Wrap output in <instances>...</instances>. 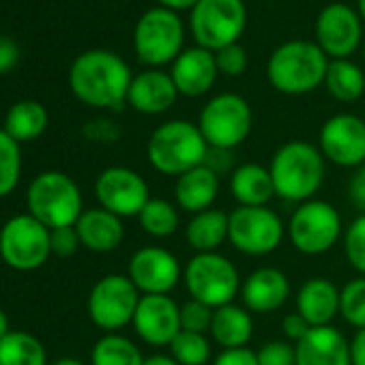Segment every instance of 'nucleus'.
Masks as SVG:
<instances>
[{
    "label": "nucleus",
    "instance_id": "nucleus-1",
    "mask_svg": "<svg viewBox=\"0 0 365 365\" xmlns=\"http://www.w3.org/2000/svg\"><path fill=\"white\" fill-rule=\"evenodd\" d=\"M131 80L133 76L127 63L108 50H88L69 69V86L76 99L99 110L123 108Z\"/></svg>",
    "mask_w": 365,
    "mask_h": 365
},
{
    "label": "nucleus",
    "instance_id": "nucleus-2",
    "mask_svg": "<svg viewBox=\"0 0 365 365\" xmlns=\"http://www.w3.org/2000/svg\"><path fill=\"white\" fill-rule=\"evenodd\" d=\"M269 172L275 196L301 205L320 192L327 176V159L318 146L305 140H290L273 153Z\"/></svg>",
    "mask_w": 365,
    "mask_h": 365
},
{
    "label": "nucleus",
    "instance_id": "nucleus-3",
    "mask_svg": "<svg viewBox=\"0 0 365 365\" xmlns=\"http://www.w3.org/2000/svg\"><path fill=\"white\" fill-rule=\"evenodd\" d=\"M209 144L198 125L174 118L161 123L146 142V157L153 170L163 176H180L205 163Z\"/></svg>",
    "mask_w": 365,
    "mask_h": 365
},
{
    "label": "nucleus",
    "instance_id": "nucleus-4",
    "mask_svg": "<svg viewBox=\"0 0 365 365\" xmlns=\"http://www.w3.org/2000/svg\"><path fill=\"white\" fill-rule=\"evenodd\" d=\"M329 58L316 41L294 39L282 43L267 63L269 84L282 95H307L324 84Z\"/></svg>",
    "mask_w": 365,
    "mask_h": 365
},
{
    "label": "nucleus",
    "instance_id": "nucleus-5",
    "mask_svg": "<svg viewBox=\"0 0 365 365\" xmlns=\"http://www.w3.org/2000/svg\"><path fill=\"white\" fill-rule=\"evenodd\" d=\"M29 213L50 230L76 226L84 213V200L78 182L58 170L37 174L26 192Z\"/></svg>",
    "mask_w": 365,
    "mask_h": 365
},
{
    "label": "nucleus",
    "instance_id": "nucleus-6",
    "mask_svg": "<svg viewBox=\"0 0 365 365\" xmlns=\"http://www.w3.org/2000/svg\"><path fill=\"white\" fill-rule=\"evenodd\" d=\"M182 284H185L190 299H196L213 309L235 303L241 294L243 279L237 264L220 252L196 254L182 269Z\"/></svg>",
    "mask_w": 365,
    "mask_h": 365
},
{
    "label": "nucleus",
    "instance_id": "nucleus-7",
    "mask_svg": "<svg viewBox=\"0 0 365 365\" xmlns=\"http://www.w3.org/2000/svg\"><path fill=\"white\" fill-rule=\"evenodd\" d=\"M286 237L303 256H322L344 237L339 211L327 202L312 198L301 202L286 224Z\"/></svg>",
    "mask_w": 365,
    "mask_h": 365
},
{
    "label": "nucleus",
    "instance_id": "nucleus-8",
    "mask_svg": "<svg viewBox=\"0 0 365 365\" xmlns=\"http://www.w3.org/2000/svg\"><path fill=\"white\" fill-rule=\"evenodd\" d=\"M185 46V29L176 11L155 7L135 24L133 50L140 63L150 69L172 65Z\"/></svg>",
    "mask_w": 365,
    "mask_h": 365
},
{
    "label": "nucleus",
    "instance_id": "nucleus-9",
    "mask_svg": "<svg viewBox=\"0 0 365 365\" xmlns=\"http://www.w3.org/2000/svg\"><path fill=\"white\" fill-rule=\"evenodd\" d=\"M247 24L243 0H198L190 11V26L198 48L220 52L239 43Z\"/></svg>",
    "mask_w": 365,
    "mask_h": 365
},
{
    "label": "nucleus",
    "instance_id": "nucleus-10",
    "mask_svg": "<svg viewBox=\"0 0 365 365\" xmlns=\"http://www.w3.org/2000/svg\"><path fill=\"white\" fill-rule=\"evenodd\" d=\"M254 125V114L247 103L237 93H222L209 99L202 108L198 127L211 148L235 150L241 146Z\"/></svg>",
    "mask_w": 365,
    "mask_h": 365
},
{
    "label": "nucleus",
    "instance_id": "nucleus-11",
    "mask_svg": "<svg viewBox=\"0 0 365 365\" xmlns=\"http://www.w3.org/2000/svg\"><path fill=\"white\" fill-rule=\"evenodd\" d=\"M52 256L50 228L31 213L16 215L0 228V258L16 271H37Z\"/></svg>",
    "mask_w": 365,
    "mask_h": 365
},
{
    "label": "nucleus",
    "instance_id": "nucleus-12",
    "mask_svg": "<svg viewBox=\"0 0 365 365\" xmlns=\"http://www.w3.org/2000/svg\"><path fill=\"white\" fill-rule=\"evenodd\" d=\"M142 294L127 275L110 273L103 275L91 288L86 309L88 318L103 333H118L123 327L133 322Z\"/></svg>",
    "mask_w": 365,
    "mask_h": 365
},
{
    "label": "nucleus",
    "instance_id": "nucleus-13",
    "mask_svg": "<svg viewBox=\"0 0 365 365\" xmlns=\"http://www.w3.org/2000/svg\"><path fill=\"white\" fill-rule=\"evenodd\" d=\"M286 237V224L269 207H237L228 213V243L245 256H269Z\"/></svg>",
    "mask_w": 365,
    "mask_h": 365
},
{
    "label": "nucleus",
    "instance_id": "nucleus-14",
    "mask_svg": "<svg viewBox=\"0 0 365 365\" xmlns=\"http://www.w3.org/2000/svg\"><path fill=\"white\" fill-rule=\"evenodd\" d=\"M95 196L101 209L116 217H138L150 200L148 182L142 174L125 165H110L101 170L95 180Z\"/></svg>",
    "mask_w": 365,
    "mask_h": 365
},
{
    "label": "nucleus",
    "instance_id": "nucleus-15",
    "mask_svg": "<svg viewBox=\"0 0 365 365\" xmlns=\"http://www.w3.org/2000/svg\"><path fill=\"white\" fill-rule=\"evenodd\" d=\"M318 148L333 165L359 168L365 163V120L346 112L327 118L318 133Z\"/></svg>",
    "mask_w": 365,
    "mask_h": 365
},
{
    "label": "nucleus",
    "instance_id": "nucleus-16",
    "mask_svg": "<svg viewBox=\"0 0 365 365\" xmlns=\"http://www.w3.org/2000/svg\"><path fill=\"white\" fill-rule=\"evenodd\" d=\"M127 277L140 294H170L182 279V267L170 250L146 245L129 258Z\"/></svg>",
    "mask_w": 365,
    "mask_h": 365
},
{
    "label": "nucleus",
    "instance_id": "nucleus-17",
    "mask_svg": "<svg viewBox=\"0 0 365 365\" xmlns=\"http://www.w3.org/2000/svg\"><path fill=\"white\" fill-rule=\"evenodd\" d=\"M361 16L344 5H327L316 20V43L329 61H341L356 52L361 46Z\"/></svg>",
    "mask_w": 365,
    "mask_h": 365
},
{
    "label": "nucleus",
    "instance_id": "nucleus-18",
    "mask_svg": "<svg viewBox=\"0 0 365 365\" xmlns=\"http://www.w3.org/2000/svg\"><path fill=\"white\" fill-rule=\"evenodd\" d=\"M131 327L146 346L168 348L180 333V305L170 294H142Z\"/></svg>",
    "mask_w": 365,
    "mask_h": 365
},
{
    "label": "nucleus",
    "instance_id": "nucleus-19",
    "mask_svg": "<svg viewBox=\"0 0 365 365\" xmlns=\"http://www.w3.org/2000/svg\"><path fill=\"white\" fill-rule=\"evenodd\" d=\"M217 76L220 71H217L215 54L198 46L182 50L170 67V78L178 95L185 97L207 95L213 88Z\"/></svg>",
    "mask_w": 365,
    "mask_h": 365
},
{
    "label": "nucleus",
    "instance_id": "nucleus-20",
    "mask_svg": "<svg viewBox=\"0 0 365 365\" xmlns=\"http://www.w3.org/2000/svg\"><path fill=\"white\" fill-rule=\"evenodd\" d=\"M239 297L243 299V307H247L250 312L271 314L288 301L290 279L284 271L275 267H260L245 277Z\"/></svg>",
    "mask_w": 365,
    "mask_h": 365
},
{
    "label": "nucleus",
    "instance_id": "nucleus-21",
    "mask_svg": "<svg viewBox=\"0 0 365 365\" xmlns=\"http://www.w3.org/2000/svg\"><path fill=\"white\" fill-rule=\"evenodd\" d=\"M178 99V91L170 78V73L161 69H146L138 76H133L129 93H127V103L146 116L163 114L168 112Z\"/></svg>",
    "mask_w": 365,
    "mask_h": 365
},
{
    "label": "nucleus",
    "instance_id": "nucleus-22",
    "mask_svg": "<svg viewBox=\"0 0 365 365\" xmlns=\"http://www.w3.org/2000/svg\"><path fill=\"white\" fill-rule=\"evenodd\" d=\"M297 365H352L350 363V339L327 324L314 327L305 339L294 346Z\"/></svg>",
    "mask_w": 365,
    "mask_h": 365
},
{
    "label": "nucleus",
    "instance_id": "nucleus-23",
    "mask_svg": "<svg viewBox=\"0 0 365 365\" xmlns=\"http://www.w3.org/2000/svg\"><path fill=\"white\" fill-rule=\"evenodd\" d=\"M222 178L205 163L180 174L174 182V202L180 211L192 215L213 209L220 194Z\"/></svg>",
    "mask_w": 365,
    "mask_h": 365
},
{
    "label": "nucleus",
    "instance_id": "nucleus-24",
    "mask_svg": "<svg viewBox=\"0 0 365 365\" xmlns=\"http://www.w3.org/2000/svg\"><path fill=\"white\" fill-rule=\"evenodd\" d=\"M297 312L312 327H327L339 316V288L327 277H309L297 290Z\"/></svg>",
    "mask_w": 365,
    "mask_h": 365
},
{
    "label": "nucleus",
    "instance_id": "nucleus-25",
    "mask_svg": "<svg viewBox=\"0 0 365 365\" xmlns=\"http://www.w3.org/2000/svg\"><path fill=\"white\" fill-rule=\"evenodd\" d=\"M78 237L82 247L95 252V254H108L120 247L125 239V226L123 220L106 209H86L78 224H76Z\"/></svg>",
    "mask_w": 365,
    "mask_h": 365
},
{
    "label": "nucleus",
    "instance_id": "nucleus-26",
    "mask_svg": "<svg viewBox=\"0 0 365 365\" xmlns=\"http://www.w3.org/2000/svg\"><path fill=\"white\" fill-rule=\"evenodd\" d=\"M230 194L239 207H269V202L275 198V185L269 165H237L230 174Z\"/></svg>",
    "mask_w": 365,
    "mask_h": 365
},
{
    "label": "nucleus",
    "instance_id": "nucleus-27",
    "mask_svg": "<svg viewBox=\"0 0 365 365\" xmlns=\"http://www.w3.org/2000/svg\"><path fill=\"white\" fill-rule=\"evenodd\" d=\"M211 337L222 350L247 348L254 337V318L252 312L243 305L230 303L217 307L211 322Z\"/></svg>",
    "mask_w": 365,
    "mask_h": 365
},
{
    "label": "nucleus",
    "instance_id": "nucleus-28",
    "mask_svg": "<svg viewBox=\"0 0 365 365\" xmlns=\"http://www.w3.org/2000/svg\"><path fill=\"white\" fill-rule=\"evenodd\" d=\"M185 241L196 254L217 252L228 241V213L209 209L192 215L185 226Z\"/></svg>",
    "mask_w": 365,
    "mask_h": 365
},
{
    "label": "nucleus",
    "instance_id": "nucleus-29",
    "mask_svg": "<svg viewBox=\"0 0 365 365\" xmlns=\"http://www.w3.org/2000/svg\"><path fill=\"white\" fill-rule=\"evenodd\" d=\"M48 123H50V116L43 103L35 99H22L9 108L3 129L18 144H22V142H33L41 138L48 129Z\"/></svg>",
    "mask_w": 365,
    "mask_h": 365
},
{
    "label": "nucleus",
    "instance_id": "nucleus-30",
    "mask_svg": "<svg viewBox=\"0 0 365 365\" xmlns=\"http://www.w3.org/2000/svg\"><path fill=\"white\" fill-rule=\"evenodd\" d=\"M324 88L335 101L352 103L363 97L365 93V73L359 65L350 63L348 58L341 61H329L327 76H324Z\"/></svg>",
    "mask_w": 365,
    "mask_h": 365
},
{
    "label": "nucleus",
    "instance_id": "nucleus-31",
    "mask_svg": "<svg viewBox=\"0 0 365 365\" xmlns=\"http://www.w3.org/2000/svg\"><path fill=\"white\" fill-rule=\"evenodd\" d=\"M0 365H48L46 346L26 331H11L0 339Z\"/></svg>",
    "mask_w": 365,
    "mask_h": 365
},
{
    "label": "nucleus",
    "instance_id": "nucleus-32",
    "mask_svg": "<svg viewBox=\"0 0 365 365\" xmlns=\"http://www.w3.org/2000/svg\"><path fill=\"white\" fill-rule=\"evenodd\" d=\"M144 354L129 337L106 333L91 350V365H144Z\"/></svg>",
    "mask_w": 365,
    "mask_h": 365
},
{
    "label": "nucleus",
    "instance_id": "nucleus-33",
    "mask_svg": "<svg viewBox=\"0 0 365 365\" xmlns=\"http://www.w3.org/2000/svg\"><path fill=\"white\" fill-rule=\"evenodd\" d=\"M178 207L165 198H150L140 211V228L153 239H170L178 230Z\"/></svg>",
    "mask_w": 365,
    "mask_h": 365
},
{
    "label": "nucleus",
    "instance_id": "nucleus-34",
    "mask_svg": "<svg viewBox=\"0 0 365 365\" xmlns=\"http://www.w3.org/2000/svg\"><path fill=\"white\" fill-rule=\"evenodd\" d=\"M22 176V150L20 144L0 129V198L14 194Z\"/></svg>",
    "mask_w": 365,
    "mask_h": 365
},
{
    "label": "nucleus",
    "instance_id": "nucleus-35",
    "mask_svg": "<svg viewBox=\"0 0 365 365\" xmlns=\"http://www.w3.org/2000/svg\"><path fill=\"white\" fill-rule=\"evenodd\" d=\"M168 348L178 365H207L211 361V341L205 333L180 331Z\"/></svg>",
    "mask_w": 365,
    "mask_h": 365
},
{
    "label": "nucleus",
    "instance_id": "nucleus-36",
    "mask_svg": "<svg viewBox=\"0 0 365 365\" xmlns=\"http://www.w3.org/2000/svg\"><path fill=\"white\" fill-rule=\"evenodd\" d=\"M339 316L356 331L365 329V277H354L339 288Z\"/></svg>",
    "mask_w": 365,
    "mask_h": 365
},
{
    "label": "nucleus",
    "instance_id": "nucleus-37",
    "mask_svg": "<svg viewBox=\"0 0 365 365\" xmlns=\"http://www.w3.org/2000/svg\"><path fill=\"white\" fill-rule=\"evenodd\" d=\"M344 254L348 264L365 277V213L354 217L344 230Z\"/></svg>",
    "mask_w": 365,
    "mask_h": 365
},
{
    "label": "nucleus",
    "instance_id": "nucleus-38",
    "mask_svg": "<svg viewBox=\"0 0 365 365\" xmlns=\"http://www.w3.org/2000/svg\"><path fill=\"white\" fill-rule=\"evenodd\" d=\"M213 314L215 309L190 299L187 303L180 305V331H190V333H209L211 331V322H213Z\"/></svg>",
    "mask_w": 365,
    "mask_h": 365
},
{
    "label": "nucleus",
    "instance_id": "nucleus-39",
    "mask_svg": "<svg viewBox=\"0 0 365 365\" xmlns=\"http://www.w3.org/2000/svg\"><path fill=\"white\" fill-rule=\"evenodd\" d=\"M256 356L258 365H297L294 344H290L288 339H271L262 344Z\"/></svg>",
    "mask_w": 365,
    "mask_h": 365
},
{
    "label": "nucleus",
    "instance_id": "nucleus-40",
    "mask_svg": "<svg viewBox=\"0 0 365 365\" xmlns=\"http://www.w3.org/2000/svg\"><path fill=\"white\" fill-rule=\"evenodd\" d=\"M215 63H217V71L222 76L237 78L247 69V54L239 43H235V46H228V48L215 52Z\"/></svg>",
    "mask_w": 365,
    "mask_h": 365
},
{
    "label": "nucleus",
    "instance_id": "nucleus-41",
    "mask_svg": "<svg viewBox=\"0 0 365 365\" xmlns=\"http://www.w3.org/2000/svg\"><path fill=\"white\" fill-rule=\"evenodd\" d=\"M50 243H52V254L61 258H69L82 247L76 226L50 230Z\"/></svg>",
    "mask_w": 365,
    "mask_h": 365
},
{
    "label": "nucleus",
    "instance_id": "nucleus-42",
    "mask_svg": "<svg viewBox=\"0 0 365 365\" xmlns=\"http://www.w3.org/2000/svg\"><path fill=\"white\" fill-rule=\"evenodd\" d=\"M312 329H314V327H312L299 312H290V314H286L284 320H282V331H284L286 339H288L290 344H294V346H297L301 339H305L307 333H309Z\"/></svg>",
    "mask_w": 365,
    "mask_h": 365
},
{
    "label": "nucleus",
    "instance_id": "nucleus-43",
    "mask_svg": "<svg viewBox=\"0 0 365 365\" xmlns=\"http://www.w3.org/2000/svg\"><path fill=\"white\" fill-rule=\"evenodd\" d=\"M348 200L359 213H365V163L352 170L348 182Z\"/></svg>",
    "mask_w": 365,
    "mask_h": 365
},
{
    "label": "nucleus",
    "instance_id": "nucleus-44",
    "mask_svg": "<svg viewBox=\"0 0 365 365\" xmlns=\"http://www.w3.org/2000/svg\"><path fill=\"white\" fill-rule=\"evenodd\" d=\"M205 165L211 168L220 178H222L224 174H232L235 168H237V165H235V155H232V150H226V148H211V146H209Z\"/></svg>",
    "mask_w": 365,
    "mask_h": 365
},
{
    "label": "nucleus",
    "instance_id": "nucleus-45",
    "mask_svg": "<svg viewBox=\"0 0 365 365\" xmlns=\"http://www.w3.org/2000/svg\"><path fill=\"white\" fill-rule=\"evenodd\" d=\"M211 365H258V356L250 348L222 350Z\"/></svg>",
    "mask_w": 365,
    "mask_h": 365
},
{
    "label": "nucleus",
    "instance_id": "nucleus-46",
    "mask_svg": "<svg viewBox=\"0 0 365 365\" xmlns=\"http://www.w3.org/2000/svg\"><path fill=\"white\" fill-rule=\"evenodd\" d=\"M20 61V48L11 37L0 35V76L9 73Z\"/></svg>",
    "mask_w": 365,
    "mask_h": 365
},
{
    "label": "nucleus",
    "instance_id": "nucleus-47",
    "mask_svg": "<svg viewBox=\"0 0 365 365\" xmlns=\"http://www.w3.org/2000/svg\"><path fill=\"white\" fill-rule=\"evenodd\" d=\"M350 363L365 365V329H359L350 339Z\"/></svg>",
    "mask_w": 365,
    "mask_h": 365
},
{
    "label": "nucleus",
    "instance_id": "nucleus-48",
    "mask_svg": "<svg viewBox=\"0 0 365 365\" xmlns=\"http://www.w3.org/2000/svg\"><path fill=\"white\" fill-rule=\"evenodd\" d=\"M159 7L163 9H170V11H185V9H194V5L198 0H157Z\"/></svg>",
    "mask_w": 365,
    "mask_h": 365
},
{
    "label": "nucleus",
    "instance_id": "nucleus-49",
    "mask_svg": "<svg viewBox=\"0 0 365 365\" xmlns=\"http://www.w3.org/2000/svg\"><path fill=\"white\" fill-rule=\"evenodd\" d=\"M144 365H178L176 359L172 354H163V352H157V354H150L144 359Z\"/></svg>",
    "mask_w": 365,
    "mask_h": 365
},
{
    "label": "nucleus",
    "instance_id": "nucleus-50",
    "mask_svg": "<svg viewBox=\"0 0 365 365\" xmlns=\"http://www.w3.org/2000/svg\"><path fill=\"white\" fill-rule=\"evenodd\" d=\"M11 331H14V329H11V324H9V316L5 314V309H3V307H0V339L7 337Z\"/></svg>",
    "mask_w": 365,
    "mask_h": 365
},
{
    "label": "nucleus",
    "instance_id": "nucleus-51",
    "mask_svg": "<svg viewBox=\"0 0 365 365\" xmlns=\"http://www.w3.org/2000/svg\"><path fill=\"white\" fill-rule=\"evenodd\" d=\"M52 365H84V363L80 359H73V356H63V359L54 361Z\"/></svg>",
    "mask_w": 365,
    "mask_h": 365
},
{
    "label": "nucleus",
    "instance_id": "nucleus-52",
    "mask_svg": "<svg viewBox=\"0 0 365 365\" xmlns=\"http://www.w3.org/2000/svg\"><path fill=\"white\" fill-rule=\"evenodd\" d=\"M356 14H359L361 20L365 22V0H356Z\"/></svg>",
    "mask_w": 365,
    "mask_h": 365
},
{
    "label": "nucleus",
    "instance_id": "nucleus-53",
    "mask_svg": "<svg viewBox=\"0 0 365 365\" xmlns=\"http://www.w3.org/2000/svg\"><path fill=\"white\" fill-rule=\"evenodd\" d=\"M363 61H365V43H363Z\"/></svg>",
    "mask_w": 365,
    "mask_h": 365
}]
</instances>
